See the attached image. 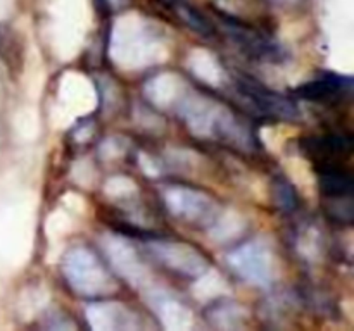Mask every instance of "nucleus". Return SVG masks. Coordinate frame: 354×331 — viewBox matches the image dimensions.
<instances>
[{"label": "nucleus", "mask_w": 354, "mask_h": 331, "mask_svg": "<svg viewBox=\"0 0 354 331\" xmlns=\"http://www.w3.org/2000/svg\"><path fill=\"white\" fill-rule=\"evenodd\" d=\"M218 23H220L225 34L230 38L232 43L237 45L249 57L265 59V61H280L283 57L282 48L277 41L266 37L265 33L256 31L254 28L248 26L242 21L220 12L218 14Z\"/></svg>", "instance_id": "1"}, {"label": "nucleus", "mask_w": 354, "mask_h": 331, "mask_svg": "<svg viewBox=\"0 0 354 331\" xmlns=\"http://www.w3.org/2000/svg\"><path fill=\"white\" fill-rule=\"evenodd\" d=\"M237 86L239 93L244 99H248L259 112L266 114V116L279 117V119H296L297 107L287 97L272 92L259 81L248 78V76H239Z\"/></svg>", "instance_id": "2"}, {"label": "nucleus", "mask_w": 354, "mask_h": 331, "mask_svg": "<svg viewBox=\"0 0 354 331\" xmlns=\"http://www.w3.org/2000/svg\"><path fill=\"white\" fill-rule=\"evenodd\" d=\"M351 78H344L339 74H322L315 81L306 83L296 90L299 99L313 100L320 103H339L348 99L351 93Z\"/></svg>", "instance_id": "3"}, {"label": "nucleus", "mask_w": 354, "mask_h": 331, "mask_svg": "<svg viewBox=\"0 0 354 331\" xmlns=\"http://www.w3.org/2000/svg\"><path fill=\"white\" fill-rule=\"evenodd\" d=\"M320 188L324 195L330 197L332 200H341L342 197H351L353 179L351 174L334 166H327L320 172Z\"/></svg>", "instance_id": "4"}]
</instances>
